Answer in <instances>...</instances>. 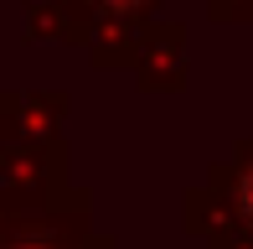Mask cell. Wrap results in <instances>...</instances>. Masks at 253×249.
I'll return each mask as SVG.
<instances>
[{
	"label": "cell",
	"instance_id": "cell-1",
	"mask_svg": "<svg viewBox=\"0 0 253 249\" xmlns=\"http://www.w3.org/2000/svg\"><path fill=\"white\" fill-rule=\"evenodd\" d=\"M238 213H243V223L253 229V166L243 172V182H238Z\"/></svg>",
	"mask_w": 253,
	"mask_h": 249
},
{
	"label": "cell",
	"instance_id": "cell-2",
	"mask_svg": "<svg viewBox=\"0 0 253 249\" xmlns=\"http://www.w3.org/2000/svg\"><path fill=\"white\" fill-rule=\"evenodd\" d=\"M103 5H119V10H124V5H129V0H103Z\"/></svg>",
	"mask_w": 253,
	"mask_h": 249
}]
</instances>
